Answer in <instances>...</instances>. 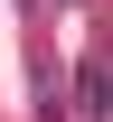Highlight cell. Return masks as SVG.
I'll list each match as a JSON object with an SVG mask.
<instances>
[{"label":"cell","mask_w":113,"mask_h":122,"mask_svg":"<svg viewBox=\"0 0 113 122\" xmlns=\"http://www.w3.org/2000/svg\"><path fill=\"white\" fill-rule=\"evenodd\" d=\"M85 113H113V66L85 56Z\"/></svg>","instance_id":"obj_1"}]
</instances>
